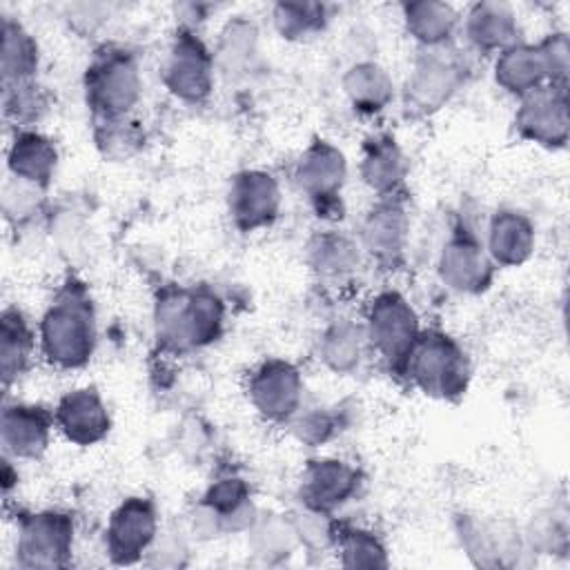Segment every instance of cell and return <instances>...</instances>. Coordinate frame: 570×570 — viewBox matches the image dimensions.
Instances as JSON below:
<instances>
[{
  "mask_svg": "<svg viewBox=\"0 0 570 570\" xmlns=\"http://www.w3.org/2000/svg\"><path fill=\"white\" fill-rule=\"evenodd\" d=\"M42 356L60 370H76L96 350V309L87 285L69 276L53 294L40 321Z\"/></svg>",
  "mask_w": 570,
  "mask_h": 570,
  "instance_id": "1",
  "label": "cell"
},
{
  "mask_svg": "<svg viewBox=\"0 0 570 570\" xmlns=\"http://www.w3.org/2000/svg\"><path fill=\"white\" fill-rule=\"evenodd\" d=\"M156 338L163 350L185 354L214 343L225 323V305L207 285H165L154 303Z\"/></svg>",
  "mask_w": 570,
  "mask_h": 570,
  "instance_id": "2",
  "label": "cell"
},
{
  "mask_svg": "<svg viewBox=\"0 0 570 570\" xmlns=\"http://www.w3.org/2000/svg\"><path fill=\"white\" fill-rule=\"evenodd\" d=\"M140 89L136 56L125 47L105 45L87 65L85 100L96 127L127 120L140 98Z\"/></svg>",
  "mask_w": 570,
  "mask_h": 570,
  "instance_id": "3",
  "label": "cell"
},
{
  "mask_svg": "<svg viewBox=\"0 0 570 570\" xmlns=\"http://www.w3.org/2000/svg\"><path fill=\"white\" fill-rule=\"evenodd\" d=\"M412 383L436 399H459L468 390L470 363L463 347L443 332H421L405 370Z\"/></svg>",
  "mask_w": 570,
  "mask_h": 570,
  "instance_id": "4",
  "label": "cell"
},
{
  "mask_svg": "<svg viewBox=\"0 0 570 570\" xmlns=\"http://www.w3.org/2000/svg\"><path fill=\"white\" fill-rule=\"evenodd\" d=\"M497 82L523 98L543 85H566L568 76V38L566 33H550L539 45H521L503 49L494 67Z\"/></svg>",
  "mask_w": 570,
  "mask_h": 570,
  "instance_id": "5",
  "label": "cell"
},
{
  "mask_svg": "<svg viewBox=\"0 0 570 570\" xmlns=\"http://www.w3.org/2000/svg\"><path fill=\"white\" fill-rule=\"evenodd\" d=\"M363 332L365 341L396 374L405 370V361L421 336L416 312L394 289L381 292L370 303Z\"/></svg>",
  "mask_w": 570,
  "mask_h": 570,
  "instance_id": "6",
  "label": "cell"
},
{
  "mask_svg": "<svg viewBox=\"0 0 570 570\" xmlns=\"http://www.w3.org/2000/svg\"><path fill=\"white\" fill-rule=\"evenodd\" d=\"M468 65L448 45L423 47L405 85V107L412 114H432L441 109L463 85Z\"/></svg>",
  "mask_w": 570,
  "mask_h": 570,
  "instance_id": "7",
  "label": "cell"
},
{
  "mask_svg": "<svg viewBox=\"0 0 570 570\" xmlns=\"http://www.w3.org/2000/svg\"><path fill=\"white\" fill-rule=\"evenodd\" d=\"M73 548V519L45 510L18 517L16 557L22 568H65Z\"/></svg>",
  "mask_w": 570,
  "mask_h": 570,
  "instance_id": "8",
  "label": "cell"
},
{
  "mask_svg": "<svg viewBox=\"0 0 570 570\" xmlns=\"http://www.w3.org/2000/svg\"><path fill=\"white\" fill-rule=\"evenodd\" d=\"M163 80L167 89L185 102H203L209 96L214 85V56L194 31H176Z\"/></svg>",
  "mask_w": 570,
  "mask_h": 570,
  "instance_id": "9",
  "label": "cell"
},
{
  "mask_svg": "<svg viewBox=\"0 0 570 570\" xmlns=\"http://www.w3.org/2000/svg\"><path fill=\"white\" fill-rule=\"evenodd\" d=\"M494 267L497 265L474 232L465 225H456L439 256L441 281L456 292L481 294L490 287Z\"/></svg>",
  "mask_w": 570,
  "mask_h": 570,
  "instance_id": "10",
  "label": "cell"
},
{
  "mask_svg": "<svg viewBox=\"0 0 570 570\" xmlns=\"http://www.w3.org/2000/svg\"><path fill=\"white\" fill-rule=\"evenodd\" d=\"M247 394L263 419L272 423L289 421L296 414L303 396L301 372L281 358L263 361L249 374Z\"/></svg>",
  "mask_w": 570,
  "mask_h": 570,
  "instance_id": "11",
  "label": "cell"
},
{
  "mask_svg": "<svg viewBox=\"0 0 570 570\" xmlns=\"http://www.w3.org/2000/svg\"><path fill=\"white\" fill-rule=\"evenodd\" d=\"M158 530L156 505L147 497L125 499L111 514L105 548L114 563L129 566L136 563L145 550L151 546Z\"/></svg>",
  "mask_w": 570,
  "mask_h": 570,
  "instance_id": "12",
  "label": "cell"
},
{
  "mask_svg": "<svg viewBox=\"0 0 570 570\" xmlns=\"http://www.w3.org/2000/svg\"><path fill=\"white\" fill-rule=\"evenodd\" d=\"M521 138L543 147H563L568 140V89L566 85H543L521 98L514 116Z\"/></svg>",
  "mask_w": 570,
  "mask_h": 570,
  "instance_id": "13",
  "label": "cell"
},
{
  "mask_svg": "<svg viewBox=\"0 0 570 570\" xmlns=\"http://www.w3.org/2000/svg\"><path fill=\"white\" fill-rule=\"evenodd\" d=\"M345 156L327 140H314L298 160L296 183L314 203L318 216L341 212V187L345 180Z\"/></svg>",
  "mask_w": 570,
  "mask_h": 570,
  "instance_id": "14",
  "label": "cell"
},
{
  "mask_svg": "<svg viewBox=\"0 0 570 570\" xmlns=\"http://www.w3.org/2000/svg\"><path fill=\"white\" fill-rule=\"evenodd\" d=\"M407 196L405 191L381 196L363 220V247L383 267H396L403 261L407 238Z\"/></svg>",
  "mask_w": 570,
  "mask_h": 570,
  "instance_id": "15",
  "label": "cell"
},
{
  "mask_svg": "<svg viewBox=\"0 0 570 570\" xmlns=\"http://www.w3.org/2000/svg\"><path fill=\"white\" fill-rule=\"evenodd\" d=\"M227 207L234 225L240 232H254L267 227L278 216L281 189L272 174L247 169L232 178Z\"/></svg>",
  "mask_w": 570,
  "mask_h": 570,
  "instance_id": "16",
  "label": "cell"
},
{
  "mask_svg": "<svg viewBox=\"0 0 570 570\" xmlns=\"http://www.w3.org/2000/svg\"><path fill=\"white\" fill-rule=\"evenodd\" d=\"M361 485L358 468L338 459L309 461L301 476V501L307 510L330 514L350 501Z\"/></svg>",
  "mask_w": 570,
  "mask_h": 570,
  "instance_id": "17",
  "label": "cell"
},
{
  "mask_svg": "<svg viewBox=\"0 0 570 570\" xmlns=\"http://www.w3.org/2000/svg\"><path fill=\"white\" fill-rule=\"evenodd\" d=\"M56 428L76 445H94L109 434L111 419L96 387L67 392L53 410Z\"/></svg>",
  "mask_w": 570,
  "mask_h": 570,
  "instance_id": "18",
  "label": "cell"
},
{
  "mask_svg": "<svg viewBox=\"0 0 570 570\" xmlns=\"http://www.w3.org/2000/svg\"><path fill=\"white\" fill-rule=\"evenodd\" d=\"M53 425V412L42 405L7 403L0 428L4 452L16 459H38L49 445Z\"/></svg>",
  "mask_w": 570,
  "mask_h": 570,
  "instance_id": "19",
  "label": "cell"
},
{
  "mask_svg": "<svg viewBox=\"0 0 570 570\" xmlns=\"http://www.w3.org/2000/svg\"><path fill=\"white\" fill-rule=\"evenodd\" d=\"M7 165L13 178L45 189L53 178L58 151L47 136L31 129H20L9 145Z\"/></svg>",
  "mask_w": 570,
  "mask_h": 570,
  "instance_id": "20",
  "label": "cell"
},
{
  "mask_svg": "<svg viewBox=\"0 0 570 570\" xmlns=\"http://www.w3.org/2000/svg\"><path fill=\"white\" fill-rule=\"evenodd\" d=\"M534 249L532 220L517 209H499L488 227V254L494 265L512 267L530 258Z\"/></svg>",
  "mask_w": 570,
  "mask_h": 570,
  "instance_id": "21",
  "label": "cell"
},
{
  "mask_svg": "<svg viewBox=\"0 0 570 570\" xmlns=\"http://www.w3.org/2000/svg\"><path fill=\"white\" fill-rule=\"evenodd\" d=\"M465 38L483 53L503 51L517 42V20L503 2H479L465 16Z\"/></svg>",
  "mask_w": 570,
  "mask_h": 570,
  "instance_id": "22",
  "label": "cell"
},
{
  "mask_svg": "<svg viewBox=\"0 0 570 570\" xmlns=\"http://www.w3.org/2000/svg\"><path fill=\"white\" fill-rule=\"evenodd\" d=\"M361 176L365 185L379 194V198L403 191L405 160L392 136L379 134L363 145Z\"/></svg>",
  "mask_w": 570,
  "mask_h": 570,
  "instance_id": "23",
  "label": "cell"
},
{
  "mask_svg": "<svg viewBox=\"0 0 570 570\" xmlns=\"http://www.w3.org/2000/svg\"><path fill=\"white\" fill-rule=\"evenodd\" d=\"M33 350L36 334L24 314L16 307H7L0 318V372L4 390L27 372Z\"/></svg>",
  "mask_w": 570,
  "mask_h": 570,
  "instance_id": "24",
  "label": "cell"
},
{
  "mask_svg": "<svg viewBox=\"0 0 570 570\" xmlns=\"http://www.w3.org/2000/svg\"><path fill=\"white\" fill-rule=\"evenodd\" d=\"M38 42L20 22L2 20V87L29 82L38 69Z\"/></svg>",
  "mask_w": 570,
  "mask_h": 570,
  "instance_id": "25",
  "label": "cell"
},
{
  "mask_svg": "<svg viewBox=\"0 0 570 570\" xmlns=\"http://www.w3.org/2000/svg\"><path fill=\"white\" fill-rule=\"evenodd\" d=\"M343 87L354 109L363 114H376L385 109V105L394 96L390 76L376 62H358L350 67L343 78Z\"/></svg>",
  "mask_w": 570,
  "mask_h": 570,
  "instance_id": "26",
  "label": "cell"
},
{
  "mask_svg": "<svg viewBox=\"0 0 570 570\" xmlns=\"http://www.w3.org/2000/svg\"><path fill=\"white\" fill-rule=\"evenodd\" d=\"M403 20L421 47L448 45L456 27V13L445 2H410L403 7Z\"/></svg>",
  "mask_w": 570,
  "mask_h": 570,
  "instance_id": "27",
  "label": "cell"
},
{
  "mask_svg": "<svg viewBox=\"0 0 570 570\" xmlns=\"http://www.w3.org/2000/svg\"><path fill=\"white\" fill-rule=\"evenodd\" d=\"M332 541L341 554V563L350 568H385L387 554L379 537L363 528H332Z\"/></svg>",
  "mask_w": 570,
  "mask_h": 570,
  "instance_id": "28",
  "label": "cell"
},
{
  "mask_svg": "<svg viewBox=\"0 0 570 570\" xmlns=\"http://www.w3.org/2000/svg\"><path fill=\"white\" fill-rule=\"evenodd\" d=\"M365 332L352 321H336L321 338V358L334 372H352L361 358V343Z\"/></svg>",
  "mask_w": 570,
  "mask_h": 570,
  "instance_id": "29",
  "label": "cell"
},
{
  "mask_svg": "<svg viewBox=\"0 0 570 570\" xmlns=\"http://www.w3.org/2000/svg\"><path fill=\"white\" fill-rule=\"evenodd\" d=\"M307 249L312 267L323 276H341L354 269L358 263L356 243L336 232L318 234Z\"/></svg>",
  "mask_w": 570,
  "mask_h": 570,
  "instance_id": "30",
  "label": "cell"
},
{
  "mask_svg": "<svg viewBox=\"0 0 570 570\" xmlns=\"http://www.w3.org/2000/svg\"><path fill=\"white\" fill-rule=\"evenodd\" d=\"M203 508L223 523L227 519H240L245 514H252L249 488L238 476L218 479L203 494Z\"/></svg>",
  "mask_w": 570,
  "mask_h": 570,
  "instance_id": "31",
  "label": "cell"
},
{
  "mask_svg": "<svg viewBox=\"0 0 570 570\" xmlns=\"http://www.w3.org/2000/svg\"><path fill=\"white\" fill-rule=\"evenodd\" d=\"M325 4L316 2H281L274 7V24L287 40H301L325 27Z\"/></svg>",
  "mask_w": 570,
  "mask_h": 570,
  "instance_id": "32",
  "label": "cell"
},
{
  "mask_svg": "<svg viewBox=\"0 0 570 570\" xmlns=\"http://www.w3.org/2000/svg\"><path fill=\"white\" fill-rule=\"evenodd\" d=\"M45 109L47 96L36 80L4 87V118H13L16 127H27L29 122L38 120Z\"/></svg>",
  "mask_w": 570,
  "mask_h": 570,
  "instance_id": "33",
  "label": "cell"
},
{
  "mask_svg": "<svg viewBox=\"0 0 570 570\" xmlns=\"http://www.w3.org/2000/svg\"><path fill=\"white\" fill-rule=\"evenodd\" d=\"M336 416L334 414H327V412H312L307 414L301 423H298V436L303 441H309V443H323L327 441L334 432H336Z\"/></svg>",
  "mask_w": 570,
  "mask_h": 570,
  "instance_id": "34",
  "label": "cell"
}]
</instances>
